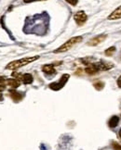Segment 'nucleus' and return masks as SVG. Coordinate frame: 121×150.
<instances>
[{"mask_svg":"<svg viewBox=\"0 0 121 150\" xmlns=\"http://www.w3.org/2000/svg\"><path fill=\"white\" fill-rule=\"evenodd\" d=\"M48 27V15L44 12L39 15L26 18L23 31L25 34H36L44 35Z\"/></svg>","mask_w":121,"mask_h":150,"instance_id":"obj_1","label":"nucleus"},{"mask_svg":"<svg viewBox=\"0 0 121 150\" xmlns=\"http://www.w3.org/2000/svg\"><path fill=\"white\" fill-rule=\"evenodd\" d=\"M38 58H39V56H35V57H24V58H21V60H14V61L9 62L6 66V69H17L19 68H21L23 66L28 65V64L31 63V62H34V61L37 60Z\"/></svg>","mask_w":121,"mask_h":150,"instance_id":"obj_2","label":"nucleus"},{"mask_svg":"<svg viewBox=\"0 0 121 150\" xmlns=\"http://www.w3.org/2000/svg\"><path fill=\"white\" fill-rule=\"evenodd\" d=\"M82 36H75L73 38L69 39L66 43H64L63 46H60L59 48H57L56 50H54V53H63L70 50L74 46L79 44L80 42H82Z\"/></svg>","mask_w":121,"mask_h":150,"instance_id":"obj_3","label":"nucleus"},{"mask_svg":"<svg viewBox=\"0 0 121 150\" xmlns=\"http://www.w3.org/2000/svg\"><path fill=\"white\" fill-rule=\"evenodd\" d=\"M69 78H70L69 74H63V76L60 78V80L58 82L51 83V84L48 85V87L51 88V90H53V91H59V90L62 89L65 84H66Z\"/></svg>","mask_w":121,"mask_h":150,"instance_id":"obj_4","label":"nucleus"},{"mask_svg":"<svg viewBox=\"0 0 121 150\" xmlns=\"http://www.w3.org/2000/svg\"><path fill=\"white\" fill-rule=\"evenodd\" d=\"M87 19H88V16L86 15V13L84 11H78L76 12L74 16V20L76 23H78V25H83L86 21H87Z\"/></svg>","mask_w":121,"mask_h":150,"instance_id":"obj_5","label":"nucleus"},{"mask_svg":"<svg viewBox=\"0 0 121 150\" xmlns=\"http://www.w3.org/2000/svg\"><path fill=\"white\" fill-rule=\"evenodd\" d=\"M95 65L98 68L99 71H108V69H111L114 67L113 63L104 61V60H101V61L95 63Z\"/></svg>","mask_w":121,"mask_h":150,"instance_id":"obj_6","label":"nucleus"},{"mask_svg":"<svg viewBox=\"0 0 121 150\" xmlns=\"http://www.w3.org/2000/svg\"><path fill=\"white\" fill-rule=\"evenodd\" d=\"M106 34H101L99 35L97 37H94V38H92L90 41H89V43H88V45L90 46H98L99 44H101V43L102 41L105 40L106 38Z\"/></svg>","mask_w":121,"mask_h":150,"instance_id":"obj_7","label":"nucleus"},{"mask_svg":"<svg viewBox=\"0 0 121 150\" xmlns=\"http://www.w3.org/2000/svg\"><path fill=\"white\" fill-rule=\"evenodd\" d=\"M42 71H43V72H45L46 74H48V75H53L56 73V69H55L54 65H52V64L44 65L42 67Z\"/></svg>","mask_w":121,"mask_h":150,"instance_id":"obj_8","label":"nucleus"},{"mask_svg":"<svg viewBox=\"0 0 121 150\" xmlns=\"http://www.w3.org/2000/svg\"><path fill=\"white\" fill-rule=\"evenodd\" d=\"M9 94H10V97L13 99L14 102H20V101L23 99V95L20 94L14 89L9 90Z\"/></svg>","mask_w":121,"mask_h":150,"instance_id":"obj_9","label":"nucleus"},{"mask_svg":"<svg viewBox=\"0 0 121 150\" xmlns=\"http://www.w3.org/2000/svg\"><path fill=\"white\" fill-rule=\"evenodd\" d=\"M85 71H86L88 74L93 75V74L97 73V72L99 71V69H98V68L96 67L95 63H90V64H88L87 68L85 69Z\"/></svg>","mask_w":121,"mask_h":150,"instance_id":"obj_10","label":"nucleus"},{"mask_svg":"<svg viewBox=\"0 0 121 150\" xmlns=\"http://www.w3.org/2000/svg\"><path fill=\"white\" fill-rule=\"evenodd\" d=\"M117 19H121V6L119 8H117L115 10H114L108 17V20H117Z\"/></svg>","mask_w":121,"mask_h":150,"instance_id":"obj_11","label":"nucleus"},{"mask_svg":"<svg viewBox=\"0 0 121 150\" xmlns=\"http://www.w3.org/2000/svg\"><path fill=\"white\" fill-rule=\"evenodd\" d=\"M6 83L9 85V86H10L11 88L15 89V88H17L20 86V81L17 79H9V80H6Z\"/></svg>","mask_w":121,"mask_h":150,"instance_id":"obj_12","label":"nucleus"},{"mask_svg":"<svg viewBox=\"0 0 121 150\" xmlns=\"http://www.w3.org/2000/svg\"><path fill=\"white\" fill-rule=\"evenodd\" d=\"M118 122H119V118L117 116H113L111 119H110V121L108 122V125L110 128H115L118 124Z\"/></svg>","mask_w":121,"mask_h":150,"instance_id":"obj_13","label":"nucleus"},{"mask_svg":"<svg viewBox=\"0 0 121 150\" xmlns=\"http://www.w3.org/2000/svg\"><path fill=\"white\" fill-rule=\"evenodd\" d=\"M33 76L31 74H29V73H25V74H23V78H21V81H23L24 83H26V84H30V83H33Z\"/></svg>","mask_w":121,"mask_h":150,"instance_id":"obj_14","label":"nucleus"},{"mask_svg":"<svg viewBox=\"0 0 121 150\" xmlns=\"http://www.w3.org/2000/svg\"><path fill=\"white\" fill-rule=\"evenodd\" d=\"M115 52V46H111L107 48V49L104 51V54H105V56L107 57H110V56H113V54Z\"/></svg>","mask_w":121,"mask_h":150,"instance_id":"obj_15","label":"nucleus"},{"mask_svg":"<svg viewBox=\"0 0 121 150\" xmlns=\"http://www.w3.org/2000/svg\"><path fill=\"white\" fill-rule=\"evenodd\" d=\"M6 79H5L4 77H0V93L2 92V91L5 89V87H6Z\"/></svg>","mask_w":121,"mask_h":150,"instance_id":"obj_16","label":"nucleus"},{"mask_svg":"<svg viewBox=\"0 0 121 150\" xmlns=\"http://www.w3.org/2000/svg\"><path fill=\"white\" fill-rule=\"evenodd\" d=\"M93 85H94V87H95L97 90L100 91V90H102V89L103 88V86H104V83H103L102 82H97V83H95L93 84Z\"/></svg>","mask_w":121,"mask_h":150,"instance_id":"obj_17","label":"nucleus"},{"mask_svg":"<svg viewBox=\"0 0 121 150\" xmlns=\"http://www.w3.org/2000/svg\"><path fill=\"white\" fill-rule=\"evenodd\" d=\"M113 147H114L115 150H121V146H120V144L115 143V142L113 143Z\"/></svg>","mask_w":121,"mask_h":150,"instance_id":"obj_18","label":"nucleus"},{"mask_svg":"<svg viewBox=\"0 0 121 150\" xmlns=\"http://www.w3.org/2000/svg\"><path fill=\"white\" fill-rule=\"evenodd\" d=\"M65 1H66L67 3H69V4H71V5H73V6H75L76 4H78V0H65Z\"/></svg>","mask_w":121,"mask_h":150,"instance_id":"obj_19","label":"nucleus"},{"mask_svg":"<svg viewBox=\"0 0 121 150\" xmlns=\"http://www.w3.org/2000/svg\"><path fill=\"white\" fill-rule=\"evenodd\" d=\"M25 3H32V2H36V1H44V0H23Z\"/></svg>","mask_w":121,"mask_h":150,"instance_id":"obj_20","label":"nucleus"},{"mask_svg":"<svg viewBox=\"0 0 121 150\" xmlns=\"http://www.w3.org/2000/svg\"><path fill=\"white\" fill-rule=\"evenodd\" d=\"M117 85L121 88V75H120V77H119L118 80H117Z\"/></svg>","mask_w":121,"mask_h":150,"instance_id":"obj_21","label":"nucleus"},{"mask_svg":"<svg viewBox=\"0 0 121 150\" xmlns=\"http://www.w3.org/2000/svg\"><path fill=\"white\" fill-rule=\"evenodd\" d=\"M2 100H3V95L1 93H0V101H2Z\"/></svg>","mask_w":121,"mask_h":150,"instance_id":"obj_22","label":"nucleus"},{"mask_svg":"<svg viewBox=\"0 0 121 150\" xmlns=\"http://www.w3.org/2000/svg\"><path fill=\"white\" fill-rule=\"evenodd\" d=\"M119 137L121 138V129H120V131H119Z\"/></svg>","mask_w":121,"mask_h":150,"instance_id":"obj_23","label":"nucleus"}]
</instances>
